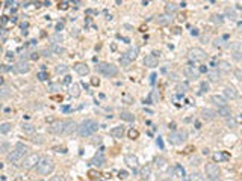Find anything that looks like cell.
I'll use <instances>...</instances> for the list:
<instances>
[{"mask_svg":"<svg viewBox=\"0 0 242 181\" xmlns=\"http://www.w3.org/2000/svg\"><path fill=\"white\" fill-rule=\"evenodd\" d=\"M157 143H159V147H160V148H164V143H162V140H160V139H157Z\"/></svg>","mask_w":242,"mask_h":181,"instance_id":"db71d44e","label":"cell"},{"mask_svg":"<svg viewBox=\"0 0 242 181\" xmlns=\"http://www.w3.org/2000/svg\"><path fill=\"white\" fill-rule=\"evenodd\" d=\"M92 164L94 166H97V168H100V166H103L104 164V157L102 154H98V155H95L94 158H92Z\"/></svg>","mask_w":242,"mask_h":181,"instance_id":"cb8c5ba5","label":"cell"},{"mask_svg":"<svg viewBox=\"0 0 242 181\" xmlns=\"http://www.w3.org/2000/svg\"><path fill=\"white\" fill-rule=\"evenodd\" d=\"M144 65L148 67V68H155V67H157V56H156L155 53L145 56V59H144Z\"/></svg>","mask_w":242,"mask_h":181,"instance_id":"8fae6325","label":"cell"},{"mask_svg":"<svg viewBox=\"0 0 242 181\" xmlns=\"http://www.w3.org/2000/svg\"><path fill=\"white\" fill-rule=\"evenodd\" d=\"M62 110H64V112H70V107H67V106H65V107H62Z\"/></svg>","mask_w":242,"mask_h":181,"instance_id":"680465c9","label":"cell"},{"mask_svg":"<svg viewBox=\"0 0 242 181\" xmlns=\"http://www.w3.org/2000/svg\"><path fill=\"white\" fill-rule=\"evenodd\" d=\"M130 62H132V60H129L126 56H123V58L120 59V63H121V67H123V68H129Z\"/></svg>","mask_w":242,"mask_h":181,"instance_id":"1f68e13d","label":"cell"},{"mask_svg":"<svg viewBox=\"0 0 242 181\" xmlns=\"http://www.w3.org/2000/svg\"><path fill=\"white\" fill-rule=\"evenodd\" d=\"M23 130L26 131V133H34L35 128L30 125V124H23Z\"/></svg>","mask_w":242,"mask_h":181,"instance_id":"d590c367","label":"cell"},{"mask_svg":"<svg viewBox=\"0 0 242 181\" xmlns=\"http://www.w3.org/2000/svg\"><path fill=\"white\" fill-rule=\"evenodd\" d=\"M77 130V124L71 119H62L53 122L52 125H49V131L56 136H70Z\"/></svg>","mask_w":242,"mask_h":181,"instance_id":"6da1fadb","label":"cell"},{"mask_svg":"<svg viewBox=\"0 0 242 181\" xmlns=\"http://www.w3.org/2000/svg\"><path fill=\"white\" fill-rule=\"evenodd\" d=\"M27 151H29V148H27L24 143H17V145L14 147V149L8 154V162L12 164L20 163V162L26 157Z\"/></svg>","mask_w":242,"mask_h":181,"instance_id":"7a4b0ae2","label":"cell"},{"mask_svg":"<svg viewBox=\"0 0 242 181\" xmlns=\"http://www.w3.org/2000/svg\"><path fill=\"white\" fill-rule=\"evenodd\" d=\"M212 103L215 104V106H218V107H224V106H227L225 98H223L221 95H213V97H212Z\"/></svg>","mask_w":242,"mask_h":181,"instance_id":"e0dca14e","label":"cell"},{"mask_svg":"<svg viewBox=\"0 0 242 181\" xmlns=\"http://www.w3.org/2000/svg\"><path fill=\"white\" fill-rule=\"evenodd\" d=\"M56 73H58V74H65V73H67V67H65V65H58V67H56Z\"/></svg>","mask_w":242,"mask_h":181,"instance_id":"d6a6232c","label":"cell"},{"mask_svg":"<svg viewBox=\"0 0 242 181\" xmlns=\"http://www.w3.org/2000/svg\"><path fill=\"white\" fill-rule=\"evenodd\" d=\"M176 171H177V175H179V177H183V175H185V171H183V168H180V166H177Z\"/></svg>","mask_w":242,"mask_h":181,"instance_id":"bcb514c9","label":"cell"},{"mask_svg":"<svg viewBox=\"0 0 242 181\" xmlns=\"http://www.w3.org/2000/svg\"><path fill=\"white\" fill-rule=\"evenodd\" d=\"M209 78H210L212 82H219L221 73H219L218 69H212V71H209Z\"/></svg>","mask_w":242,"mask_h":181,"instance_id":"603a6c76","label":"cell"},{"mask_svg":"<svg viewBox=\"0 0 242 181\" xmlns=\"http://www.w3.org/2000/svg\"><path fill=\"white\" fill-rule=\"evenodd\" d=\"M29 69H30V67H29V63H27V62H24V60H20L17 65H15V71H17V73H20V74L29 73Z\"/></svg>","mask_w":242,"mask_h":181,"instance_id":"5bb4252c","label":"cell"},{"mask_svg":"<svg viewBox=\"0 0 242 181\" xmlns=\"http://www.w3.org/2000/svg\"><path fill=\"white\" fill-rule=\"evenodd\" d=\"M150 172H151V169H150V166H144V168L141 169V177H142L144 180H147L148 177H150Z\"/></svg>","mask_w":242,"mask_h":181,"instance_id":"83f0119b","label":"cell"},{"mask_svg":"<svg viewBox=\"0 0 242 181\" xmlns=\"http://www.w3.org/2000/svg\"><path fill=\"white\" fill-rule=\"evenodd\" d=\"M188 89H189V88H188V85H186V83H182V85H179V86H177V91H179L180 94H183V92H186Z\"/></svg>","mask_w":242,"mask_h":181,"instance_id":"836d02e7","label":"cell"},{"mask_svg":"<svg viewBox=\"0 0 242 181\" xmlns=\"http://www.w3.org/2000/svg\"><path fill=\"white\" fill-rule=\"evenodd\" d=\"M218 115L219 116H223V118H230L232 116V110L227 107V106H224V107H218Z\"/></svg>","mask_w":242,"mask_h":181,"instance_id":"d6986e66","label":"cell"},{"mask_svg":"<svg viewBox=\"0 0 242 181\" xmlns=\"http://www.w3.org/2000/svg\"><path fill=\"white\" fill-rule=\"evenodd\" d=\"M0 109H2V103H0Z\"/></svg>","mask_w":242,"mask_h":181,"instance_id":"91938a15","label":"cell"},{"mask_svg":"<svg viewBox=\"0 0 242 181\" xmlns=\"http://www.w3.org/2000/svg\"><path fill=\"white\" fill-rule=\"evenodd\" d=\"M36 172L39 173V175H50L53 172V169H55V162H53V158L50 157H41L39 158V162L36 163Z\"/></svg>","mask_w":242,"mask_h":181,"instance_id":"277c9868","label":"cell"},{"mask_svg":"<svg viewBox=\"0 0 242 181\" xmlns=\"http://www.w3.org/2000/svg\"><path fill=\"white\" fill-rule=\"evenodd\" d=\"M121 119H124V121H127V122H132V121H135V116L132 115V113H129V112H121Z\"/></svg>","mask_w":242,"mask_h":181,"instance_id":"4316f807","label":"cell"},{"mask_svg":"<svg viewBox=\"0 0 242 181\" xmlns=\"http://www.w3.org/2000/svg\"><path fill=\"white\" fill-rule=\"evenodd\" d=\"M49 181H65V178H64L62 175H55V177H52Z\"/></svg>","mask_w":242,"mask_h":181,"instance_id":"b9f144b4","label":"cell"},{"mask_svg":"<svg viewBox=\"0 0 242 181\" xmlns=\"http://www.w3.org/2000/svg\"><path fill=\"white\" fill-rule=\"evenodd\" d=\"M176 11H177V6H176L174 3H168V5H166V14H168V15L174 14Z\"/></svg>","mask_w":242,"mask_h":181,"instance_id":"4dcf8cb0","label":"cell"},{"mask_svg":"<svg viewBox=\"0 0 242 181\" xmlns=\"http://www.w3.org/2000/svg\"><path fill=\"white\" fill-rule=\"evenodd\" d=\"M0 97H2V98H6V97H9V89H6V88H5V89H2V91H0Z\"/></svg>","mask_w":242,"mask_h":181,"instance_id":"60d3db41","label":"cell"},{"mask_svg":"<svg viewBox=\"0 0 242 181\" xmlns=\"http://www.w3.org/2000/svg\"><path fill=\"white\" fill-rule=\"evenodd\" d=\"M52 41H53V44L59 43V41H62V36H59V35H55V36H52Z\"/></svg>","mask_w":242,"mask_h":181,"instance_id":"ee69618b","label":"cell"},{"mask_svg":"<svg viewBox=\"0 0 242 181\" xmlns=\"http://www.w3.org/2000/svg\"><path fill=\"white\" fill-rule=\"evenodd\" d=\"M189 181H204V178H203V175L198 172H194L189 175Z\"/></svg>","mask_w":242,"mask_h":181,"instance_id":"f1b7e54d","label":"cell"},{"mask_svg":"<svg viewBox=\"0 0 242 181\" xmlns=\"http://www.w3.org/2000/svg\"><path fill=\"white\" fill-rule=\"evenodd\" d=\"M62 27H64V24H62V23H58V24H56V30H60Z\"/></svg>","mask_w":242,"mask_h":181,"instance_id":"f5cc1de1","label":"cell"},{"mask_svg":"<svg viewBox=\"0 0 242 181\" xmlns=\"http://www.w3.org/2000/svg\"><path fill=\"white\" fill-rule=\"evenodd\" d=\"M70 94L73 95V97H79V95H80V88H79V85L73 83L71 88H70Z\"/></svg>","mask_w":242,"mask_h":181,"instance_id":"484cf974","label":"cell"},{"mask_svg":"<svg viewBox=\"0 0 242 181\" xmlns=\"http://www.w3.org/2000/svg\"><path fill=\"white\" fill-rule=\"evenodd\" d=\"M208 91H209V85L206 82H203L201 83V92H208Z\"/></svg>","mask_w":242,"mask_h":181,"instance_id":"f6af8a7d","label":"cell"},{"mask_svg":"<svg viewBox=\"0 0 242 181\" xmlns=\"http://www.w3.org/2000/svg\"><path fill=\"white\" fill-rule=\"evenodd\" d=\"M188 138V134H186V131L185 130H180V131H173L171 134H170V142L174 143V145H180L183 143L185 140Z\"/></svg>","mask_w":242,"mask_h":181,"instance_id":"52a82bcc","label":"cell"},{"mask_svg":"<svg viewBox=\"0 0 242 181\" xmlns=\"http://www.w3.org/2000/svg\"><path fill=\"white\" fill-rule=\"evenodd\" d=\"M138 136H139L138 130H133V128H132V130L129 131V138H130V139H136Z\"/></svg>","mask_w":242,"mask_h":181,"instance_id":"74e56055","label":"cell"},{"mask_svg":"<svg viewBox=\"0 0 242 181\" xmlns=\"http://www.w3.org/2000/svg\"><path fill=\"white\" fill-rule=\"evenodd\" d=\"M124 56H126V58H127L129 60L136 59V58H138V48H136V47H133V48H129V50H127V53H126Z\"/></svg>","mask_w":242,"mask_h":181,"instance_id":"44dd1931","label":"cell"},{"mask_svg":"<svg viewBox=\"0 0 242 181\" xmlns=\"http://www.w3.org/2000/svg\"><path fill=\"white\" fill-rule=\"evenodd\" d=\"M49 91H52V92L59 91V85H58V83H52V85H49Z\"/></svg>","mask_w":242,"mask_h":181,"instance_id":"ab89813d","label":"cell"},{"mask_svg":"<svg viewBox=\"0 0 242 181\" xmlns=\"http://www.w3.org/2000/svg\"><path fill=\"white\" fill-rule=\"evenodd\" d=\"M64 83H65V85H70V83H71V77H70V76H65V77H64Z\"/></svg>","mask_w":242,"mask_h":181,"instance_id":"c3c4849f","label":"cell"},{"mask_svg":"<svg viewBox=\"0 0 242 181\" xmlns=\"http://www.w3.org/2000/svg\"><path fill=\"white\" fill-rule=\"evenodd\" d=\"M191 33H192V35H198V30H197V29H192V32H191Z\"/></svg>","mask_w":242,"mask_h":181,"instance_id":"11a10c76","label":"cell"},{"mask_svg":"<svg viewBox=\"0 0 242 181\" xmlns=\"http://www.w3.org/2000/svg\"><path fill=\"white\" fill-rule=\"evenodd\" d=\"M208 181H221L219 178H208Z\"/></svg>","mask_w":242,"mask_h":181,"instance_id":"6f0895ef","label":"cell"},{"mask_svg":"<svg viewBox=\"0 0 242 181\" xmlns=\"http://www.w3.org/2000/svg\"><path fill=\"white\" fill-rule=\"evenodd\" d=\"M204 171H206L208 178H218V175H219V168L215 163H208L206 168H204Z\"/></svg>","mask_w":242,"mask_h":181,"instance_id":"ba28073f","label":"cell"},{"mask_svg":"<svg viewBox=\"0 0 242 181\" xmlns=\"http://www.w3.org/2000/svg\"><path fill=\"white\" fill-rule=\"evenodd\" d=\"M234 76H236V78H238V80H242V73H241V69H236V71H234Z\"/></svg>","mask_w":242,"mask_h":181,"instance_id":"7dc6e473","label":"cell"},{"mask_svg":"<svg viewBox=\"0 0 242 181\" xmlns=\"http://www.w3.org/2000/svg\"><path fill=\"white\" fill-rule=\"evenodd\" d=\"M227 15L232 18V20H236V18H238V14H236V11H233V9H229V11H227Z\"/></svg>","mask_w":242,"mask_h":181,"instance_id":"8d00e7d4","label":"cell"},{"mask_svg":"<svg viewBox=\"0 0 242 181\" xmlns=\"http://www.w3.org/2000/svg\"><path fill=\"white\" fill-rule=\"evenodd\" d=\"M38 78H39L41 82H45V80L49 78V74H47L45 71H41V73H38Z\"/></svg>","mask_w":242,"mask_h":181,"instance_id":"e575fe53","label":"cell"},{"mask_svg":"<svg viewBox=\"0 0 242 181\" xmlns=\"http://www.w3.org/2000/svg\"><path fill=\"white\" fill-rule=\"evenodd\" d=\"M213 23H216V24H223V17H221V15H215V17H213Z\"/></svg>","mask_w":242,"mask_h":181,"instance_id":"7bdbcfd3","label":"cell"},{"mask_svg":"<svg viewBox=\"0 0 242 181\" xmlns=\"http://www.w3.org/2000/svg\"><path fill=\"white\" fill-rule=\"evenodd\" d=\"M129 177V173L126 172V171H121L120 172V178H127Z\"/></svg>","mask_w":242,"mask_h":181,"instance_id":"681fc988","label":"cell"},{"mask_svg":"<svg viewBox=\"0 0 242 181\" xmlns=\"http://www.w3.org/2000/svg\"><path fill=\"white\" fill-rule=\"evenodd\" d=\"M183 74H185V76H186L188 78H197V77H198V73H197V71H194V69L191 68V67L185 68Z\"/></svg>","mask_w":242,"mask_h":181,"instance_id":"7402d4cb","label":"cell"},{"mask_svg":"<svg viewBox=\"0 0 242 181\" xmlns=\"http://www.w3.org/2000/svg\"><path fill=\"white\" fill-rule=\"evenodd\" d=\"M38 56H39V54H38V53H32V54H30V59L36 60V59H38Z\"/></svg>","mask_w":242,"mask_h":181,"instance_id":"816d5d0a","label":"cell"},{"mask_svg":"<svg viewBox=\"0 0 242 181\" xmlns=\"http://www.w3.org/2000/svg\"><path fill=\"white\" fill-rule=\"evenodd\" d=\"M39 158H41V155L39 154H29L26 155L23 160H21V168H24V169H32L36 166V163L39 162Z\"/></svg>","mask_w":242,"mask_h":181,"instance_id":"8992f818","label":"cell"},{"mask_svg":"<svg viewBox=\"0 0 242 181\" xmlns=\"http://www.w3.org/2000/svg\"><path fill=\"white\" fill-rule=\"evenodd\" d=\"M109 134L115 139H121L123 134H124V127H113V128L109 131Z\"/></svg>","mask_w":242,"mask_h":181,"instance_id":"2e32d148","label":"cell"},{"mask_svg":"<svg viewBox=\"0 0 242 181\" xmlns=\"http://www.w3.org/2000/svg\"><path fill=\"white\" fill-rule=\"evenodd\" d=\"M11 124L9 122H3V124H0V134H6V133H9L11 131Z\"/></svg>","mask_w":242,"mask_h":181,"instance_id":"d4e9b609","label":"cell"},{"mask_svg":"<svg viewBox=\"0 0 242 181\" xmlns=\"http://www.w3.org/2000/svg\"><path fill=\"white\" fill-rule=\"evenodd\" d=\"M189 59L191 60H204L206 59V53L204 50H201V48H192L189 52Z\"/></svg>","mask_w":242,"mask_h":181,"instance_id":"9c48e42d","label":"cell"},{"mask_svg":"<svg viewBox=\"0 0 242 181\" xmlns=\"http://www.w3.org/2000/svg\"><path fill=\"white\" fill-rule=\"evenodd\" d=\"M200 73H208V67L201 65V67H200Z\"/></svg>","mask_w":242,"mask_h":181,"instance_id":"f907efd6","label":"cell"},{"mask_svg":"<svg viewBox=\"0 0 242 181\" xmlns=\"http://www.w3.org/2000/svg\"><path fill=\"white\" fill-rule=\"evenodd\" d=\"M74 69H76V73L80 74V76H87L88 73H89V68H88L85 63H77V65H74Z\"/></svg>","mask_w":242,"mask_h":181,"instance_id":"ac0fdd59","label":"cell"},{"mask_svg":"<svg viewBox=\"0 0 242 181\" xmlns=\"http://www.w3.org/2000/svg\"><path fill=\"white\" fill-rule=\"evenodd\" d=\"M171 21V15H168V14H162V15H157L156 17V23L159 24V26H165V24H168Z\"/></svg>","mask_w":242,"mask_h":181,"instance_id":"9a60e30c","label":"cell"},{"mask_svg":"<svg viewBox=\"0 0 242 181\" xmlns=\"http://www.w3.org/2000/svg\"><path fill=\"white\" fill-rule=\"evenodd\" d=\"M98 128V124L95 122L94 119H87L83 121L80 125H77V134L79 136H82V138H88V136H91V134H94L95 131Z\"/></svg>","mask_w":242,"mask_h":181,"instance_id":"3957f363","label":"cell"},{"mask_svg":"<svg viewBox=\"0 0 242 181\" xmlns=\"http://www.w3.org/2000/svg\"><path fill=\"white\" fill-rule=\"evenodd\" d=\"M230 50H232V53H233V59L234 60H239L242 59V45H241V43H233L232 45H230Z\"/></svg>","mask_w":242,"mask_h":181,"instance_id":"30bf717a","label":"cell"},{"mask_svg":"<svg viewBox=\"0 0 242 181\" xmlns=\"http://www.w3.org/2000/svg\"><path fill=\"white\" fill-rule=\"evenodd\" d=\"M155 163H156V166H157V168H160V166H164L165 158H162V157H157V158L155 160Z\"/></svg>","mask_w":242,"mask_h":181,"instance_id":"f35d334b","label":"cell"},{"mask_svg":"<svg viewBox=\"0 0 242 181\" xmlns=\"http://www.w3.org/2000/svg\"><path fill=\"white\" fill-rule=\"evenodd\" d=\"M97 71L100 74H103L106 77H115L118 74V69L117 67H113L112 63H98L97 65Z\"/></svg>","mask_w":242,"mask_h":181,"instance_id":"5b68a950","label":"cell"},{"mask_svg":"<svg viewBox=\"0 0 242 181\" xmlns=\"http://www.w3.org/2000/svg\"><path fill=\"white\" fill-rule=\"evenodd\" d=\"M224 95L225 98H230V100H236L239 97V92L234 89L233 86H225L224 88Z\"/></svg>","mask_w":242,"mask_h":181,"instance_id":"7c38bea8","label":"cell"},{"mask_svg":"<svg viewBox=\"0 0 242 181\" xmlns=\"http://www.w3.org/2000/svg\"><path fill=\"white\" fill-rule=\"evenodd\" d=\"M124 162L129 164V166H132V168H135L136 164H138V158L135 157V155H132V154H127L126 157H124Z\"/></svg>","mask_w":242,"mask_h":181,"instance_id":"ffe728a7","label":"cell"},{"mask_svg":"<svg viewBox=\"0 0 242 181\" xmlns=\"http://www.w3.org/2000/svg\"><path fill=\"white\" fill-rule=\"evenodd\" d=\"M150 78H151V83H155V78H156V74H151V77H150Z\"/></svg>","mask_w":242,"mask_h":181,"instance_id":"9f6ffc18","label":"cell"},{"mask_svg":"<svg viewBox=\"0 0 242 181\" xmlns=\"http://www.w3.org/2000/svg\"><path fill=\"white\" fill-rule=\"evenodd\" d=\"M218 65H219V67H218V71H219V73H221V71H224V73H227V71L230 69V67H229V63H227V62H224V60H223V62H218Z\"/></svg>","mask_w":242,"mask_h":181,"instance_id":"f546056e","label":"cell"},{"mask_svg":"<svg viewBox=\"0 0 242 181\" xmlns=\"http://www.w3.org/2000/svg\"><path fill=\"white\" fill-rule=\"evenodd\" d=\"M216 110H212V109H203L201 110V118L203 119H206V121H212V119H215L216 118Z\"/></svg>","mask_w":242,"mask_h":181,"instance_id":"4fadbf2b","label":"cell"}]
</instances>
